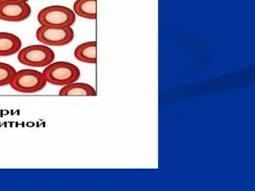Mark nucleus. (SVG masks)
<instances>
[{"label": "nucleus", "instance_id": "obj_1", "mask_svg": "<svg viewBox=\"0 0 255 191\" xmlns=\"http://www.w3.org/2000/svg\"><path fill=\"white\" fill-rule=\"evenodd\" d=\"M43 75L47 83L56 86H65L80 79V69L72 63L56 61L49 64L43 70Z\"/></svg>", "mask_w": 255, "mask_h": 191}, {"label": "nucleus", "instance_id": "obj_2", "mask_svg": "<svg viewBox=\"0 0 255 191\" xmlns=\"http://www.w3.org/2000/svg\"><path fill=\"white\" fill-rule=\"evenodd\" d=\"M47 82L41 72L32 69L16 71L9 85L21 94H35L42 91Z\"/></svg>", "mask_w": 255, "mask_h": 191}, {"label": "nucleus", "instance_id": "obj_3", "mask_svg": "<svg viewBox=\"0 0 255 191\" xmlns=\"http://www.w3.org/2000/svg\"><path fill=\"white\" fill-rule=\"evenodd\" d=\"M55 52L44 44L31 45L20 49L17 59L27 67H45L54 61Z\"/></svg>", "mask_w": 255, "mask_h": 191}, {"label": "nucleus", "instance_id": "obj_4", "mask_svg": "<svg viewBox=\"0 0 255 191\" xmlns=\"http://www.w3.org/2000/svg\"><path fill=\"white\" fill-rule=\"evenodd\" d=\"M38 21L41 25L52 27H67L74 25L76 14L66 6L50 5L40 10Z\"/></svg>", "mask_w": 255, "mask_h": 191}, {"label": "nucleus", "instance_id": "obj_5", "mask_svg": "<svg viewBox=\"0 0 255 191\" xmlns=\"http://www.w3.org/2000/svg\"><path fill=\"white\" fill-rule=\"evenodd\" d=\"M36 38L40 43L46 46H66L74 40V31L71 26L52 27L41 25L37 29Z\"/></svg>", "mask_w": 255, "mask_h": 191}, {"label": "nucleus", "instance_id": "obj_6", "mask_svg": "<svg viewBox=\"0 0 255 191\" xmlns=\"http://www.w3.org/2000/svg\"><path fill=\"white\" fill-rule=\"evenodd\" d=\"M32 8L27 2L0 3V20L21 22L28 19Z\"/></svg>", "mask_w": 255, "mask_h": 191}, {"label": "nucleus", "instance_id": "obj_7", "mask_svg": "<svg viewBox=\"0 0 255 191\" xmlns=\"http://www.w3.org/2000/svg\"><path fill=\"white\" fill-rule=\"evenodd\" d=\"M20 37L9 32H0V57L15 55L21 49Z\"/></svg>", "mask_w": 255, "mask_h": 191}, {"label": "nucleus", "instance_id": "obj_8", "mask_svg": "<svg viewBox=\"0 0 255 191\" xmlns=\"http://www.w3.org/2000/svg\"><path fill=\"white\" fill-rule=\"evenodd\" d=\"M59 95L62 96H96L98 94L96 90L89 84L74 82L62 87L59 91Z\"/></svg>", "mask_w": 255, "mask_h": 191}, {"label": "nucleus", "instance_id": "obj_9", "mask_svg": "<svg viewBox=\"0 0 255 191\" xmlns=\"http://www.w3.org/2000/svg\"><path fill=\"white\" fill-rule=\"evenodd\" d=\"M74 57L80 62L95 64L97 63V42H85L77 46Z\"/></svg>", "mask_w": 255, "mask_h": 191}, {"label": "nucleus", "instance_id": "obj_10", "mask_svg": "<svg viewBox=\"0 0 255 191\" xmlns=\"http://www.w3.org/2000/svg\"><path fill=\"white\" fill-rule=\"evenodd\" d=\"M74 12L80 17L88 19H97V0H76Z\"/></svg>", "mask_w": 255, "mask_h": 191}, {"label": "nucleus", "instance_id": "obj_11", "mask_svg": "<svg viewBox=\"0 0 255 191\" xmlns=\"http://www.w3.org/2000/svg\"><path fill=\"white\" fill-rule=\"evenodd\" d=\"M15 73L16 70L12 66L6 63L0 62V87L9 85Z\"/></svg>", "mask_w": 255, "mask_h": 191}, {"label": "nucleus", "instance_id": "obj_12", "mask_svg": "<svg viewBox=\"0 0 255 191\" xmlns=\"http://www.w3.org/2000/svg\"><path fill=\"white\" fill-rule=\"evenodd\" d=\"M29 0H0V3H24Z\"/></svg>", "mask_w": 255, "mask_h": 191}]
</instances>
